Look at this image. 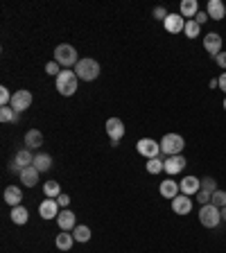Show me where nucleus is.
Segmentation results:
<instances>
[{
  "instance_id": "obj_10",
  "label": "nucleus",
  "mask_w": 226,
  "mask_h": 253,
  "mask_svg": "<svg viewBox=\"0 0 226 253\" xmlns=\"http://www.w3.org/2000/svg\"><path fill=\"white\" fill-rule=\"evenodd\" d=\"M203 47H206V52H208L210 57H217V54L222 52V36L215 34V32L206 34L203 36Z\"/></svg>"
},
{
  "instance_id": "obj_21",
  "label": "nucleus",
  "mask_w": 226,
  "mask_h": 253,
  "mask_svg": "<svg viewBox=\"0 0 226 253\" xmlns=\"http://www.w3.org/2000/svg\"><path fill=\"white\" fill-rule=\"evenodd\" d=\"M25 145L30 149H36L43 145V134L39 129H30L27 134H25Z\"/></svg>"
},
{
  "instance_id": "obj_32",
  "label": "nucleus",
  "mask_w": 226,
  "mask_h": 253,
  "mask_svg": "<svg viewBox=\"0 0 226 253\" xmlns=\"http://www.w3.org/2000/svg\"><path fill=\"white\" fill-rule=\"evenodd\" d=\"M202 190H203V192H208V194L217 192V181H215L213 177H206V179H202Z\"/></svg>"
},
{
  "instance_id": "obj_3",
  "label": "nucleus",
  "mask_w": 226,
  "mask_h": 253,
  "mask_svg": "<svg viewBox=\"0 0 226 253\" xmlns=\"http://www.w3.org/2000/svg\"><path fill=\"white\" fill-rule=\"evenodd\" d=\"M75 75L82 82H93L100 75V64L95 59H79V64L75 66Z\"/></svg>"
},
{
  "instance_id": "obj_7",
  "label": "nucleus",
  "mask_w": 226,
  "mask_h": 253,
  "mask_svg": "<svg viewBox=\"0 0 226 253\" xmlns=\"http://www.w3.org/2000/svg\"><path fill=\"white\" fill-rule=\"evenodd\" d=\"M14 109L16 113H21V111H25V109H30L32 106V93L30 91H16L14 93V97H12V104H9Z\"/></svg>"
},
{
  "instance_id": "obj_35",
  "label": "nucleus",
  "mask_w": 226,
  "mask_h": 253,
  "mask_svg": "<svg viewBox=\"0 0 226 253\" xmlns=\"http://www.w3.org/2000/svg\"><path fill=\"white\" fill-rule=\"evenodd\" d=\"M167 16H170V14L165 12V7H156L154 9V18H158V21H165Z\"/></svg>"
},
{
  "instance_id": "obj_22",
  "label": "nucleus",
  "mask_w": 226,
  "mask_h": 253,
  "mask_svg": "<svg viewBox=\"0 0 226 253\" xmlns=\"http://www.w3.org/2000/svg\"><path fill=\"white\" fill-rule=\"evenodd\" d=\"M72 244H75V237H72L68 230H61L59 235H57V249H59V251H70Z\"/></svg>"
},
{
  "instance_id": "obj_40",
  "label": "nucleus",
  "mask_w": 226,
  "mask_h": 253,
  "mask_svg": "<svg viewBox=\"0 0 226 253\" xmlns=\"http://www.w3.org/2000/svg\"><path fill=\"white\" fill-rule=\"evenodd\" d=\"M220 210H222V222H226V206L220 208Z\"/></svg>"
},
{
  "instance_id": "obj_18",
  "label": "nucleus",
  "mask_w": 226,
  "mask_h": 253,
  "mask_svg": "<svg viewBox=\"0 0 226 253\" xmlns=\"http://www.w3.org/2000/svg\"><path fill=\"white\" fill-rule=\"evenodd\" d=\"M179 9H181V16H183L185 21H192V18L199 14V2H197V0H183Z\"/></svg>"
},
{
  "instance_id": "obj_19",
  "label": "nucleus",
  "mask_w": 226,
  "mask_h": 253,
  "mask_svg": "<svg viewBox=\"0 0 226 253\" xmlns=\"http://www.w3.org/2000/svg\"><path fill=\"white\" fill-rule=\"evenodd\" d=\"M39 174H41V172L36 170L34 165H32V167H25V170L21 172V181H23V185H27V188H34L36 183H39Z\"/></svg>"
},
{
  "instance_id": "obj_23",
  "label": "nucleus",
  "mask_w": 226,
  "mask_h": 253,
  "mask_svg": "<svg viewBox=\"0 0 226 253\" xmlns=\"http://www.w3.org/2000/svg\"><path fill=\"white\" fill-rule=\"evenodd\" d=\"M12 222L14 224H18V226H23V224H27V217H30V212H27V208L25 206H16V208H12Z\"/></svg>"
},
{
  "instance_id": "obj_9",
  "label": "nucleus",
  "mask_w": 226,
  "mask_h": 253,
  "mask_svg": "<svg viewBox=\"0 0 226 253\" xmlns=\"http://www.w3.org/2000/svg\"><path fill=\"white\" fill-rule=\"evenodd\" d=\"M163 25H165V30L170 32V34H179V32L185 30V18L181 16V14H170V16L163 21Z\"/></svg>"
},
{
  "instance_id": "obj_17",
  "label": "nucleus",
  "mask_w": 226,
  "mask_h": 253,
  "mask_svg": "<svg viewBox=\"0 0 226 253\" xmlns=\"http://www.w3.org/2000/svg\"><path fill=\"white\" fill-rule=\"evenodd\" d=\"M185 167V159L179 154V156H167L165 161V172L170 174V177H174V174H179V172H183Z\"/></svg>"
},
{
  "instance_id": "obj_12",
  "label": "nucleus",
  "mask_w": 226,
  "mask_h": 253,
  "mask_svg": "<svg viewBox=\"0 0 226 253\" xmlns=\"http://www.w3.org/2000/svg\"><path fill=\"white\" fill-rule=\"evenodd\" d=\"M206 14L213 21H224L226 16V5L222 0H208V7H206Z\"/></svg>"
},
{
  "instance_id": "obj_33",
  "label": "nucleus",
  "mask_w": 226,
  "mask_h": 253,
  "mask_svg": "<svg viewBox=\"0 0 226 253\" xmlns=\"http://www.w3.org/2000/svg\"><path fill=\"white\" fill-rule=\"evenodd\" d=\"M45 72H48V75H54V77H59V64H57V61H48V64H45Z\"/></svg>"
},
{
  "instance_id": "obj_38",
  "label": "nucleus",
  "mask_w": 226,
  "mask_h": 253,
  "mask_svg": "<svg viewBox=\"0 0 226 253\" xmlns=\"http://www.w3.org/2000/svg\"><path fill=\"white\" fill-rule=\"evenodd\" d=\"M195 21H197V23H199V25H203V23H206V21H208V14H206V12H199V14H197V16H195Z\"/></svg>"
},
{
  "instance_id": "obj_5",
  "label": "nucleus",
  "mask_w": 226,
  "mask_h": 253,
  "mask_svg": "<svg viewBox=\"0 0 226 253\" xmlns=\"http://www.w3.org/2000/svg\"><path fill=\"white\" fill-rule=\"evenodd\" d=\"M199 222H202L206 229H217L222 222V210L217 206H213V204H206V206H202V210H199Z\"/></svg>"
},
{
  "instance_id": "obj_4",
  "label": "nucleus",
  "mask_w": 226,
  "mask_h": 253,
  "mask_svg": "<svg viewBox=\"0 0 226 253\" xmlns=\"http://www.w3.org/2000/svg\"><path fill=\"white\" fill-rule=\"evenodd\" d=\"M185 147V140L179 134H165L161 140V154L165 156H179Z\"/></svg>"
},
{
  "instance_id": "obj_16",
  "label": "nucleus",
  "mask_w": 226,
  "mask_h": 253,
  "mask_svg": "<svg viewBox=\"0 0 226 253\" xmlns=\"http://www.w3.org/2000/svg\"><path fill=\"white\" fill-rule=\"evenodd\" d=\"M158 192H161L165 199H174V197H179V192H181V185H179L174 179H165V181H161Z\"/></svg>"
},
{
  "instance_id": "obj_41",
  "label": "nucleus",
  "mask_w": 226,
  "mask_h": 253,
  "mask_svg": "<svg viewBox=\"0 0 226 253\" xmlns=\"http://www.w3.org/2000/svg\"><path fill=\"white\" fill-rule=\"evenodd\" d=\"M224 109H226V100H224Z\"/></svg>"
},
{
  "instance_id": "obj_8",
  "label": "nucleus",
  "mask_w": 226,
  "mask_h": 253,
  "mask_svg": "<svg viewBox=\"0 0 226 253\" xmlns=\"http://www.w3.org/2000/svg\"><path fill=\"white\" fill-rule=\"evenodd\" d=\"M107 134L111 138V145H118V140L125 136V124L120 118H109L107 120Z\"/></svg>"
},
{
  "instance_id": "obj_15",
  "label": "nucleus",
  "mask_w": 226,
  "mask_h": 253,
  "mask_svg": "<svg viewBox=\"0 0 226 253\" xmlns=\"http://www.w3.org/2000/svg\"><path fill=\"white\" fill-rule=\"evenodd\" d=\"M179 185H181V194H188V197H192V194H197L199 190H202V179L185 177L183 181L179 183Z\"/></svg>"
},
{
  "instance_id": "obj_37",
  "label": "nucleus",
  "mask_w": 226,
  "mask_h": 253,
  "mask_svg": "<svg viewBox=\"0 0 226 253\" xmlns=\"http://www.w3.org/2000/svg\"><path fill=\"white\" fill-rule=\"evenodd\" d=\"M215 61H217L220 68H224V70H226V52H220L217 57H215Z\"/></svg>"
},
{
  "instance_id": "obj_11",
  "label": "nucleus",
  "mask_w": 226,
  "mask_h": 253,
  "mask_svg": "<svg viewBox=\"0 0 226 253\" xmlns=\"http://www.w3.org/2000/svg\"><path fill=\"white\" fill-rule=\"evenodd\" d=\"M172 210L177 212V215H188V212L192 210V199L188 197V194H179V197H174Z\"/></svg>"
},
{
  "instance_id": "obj_2",
  "label": "nucleus",
  "mask_w": 226,
  "mask_h": 253,
  "mask_svg": "<svg viewBox=\"0 0 226 253\" xmlns=\"http://www.w3.org/2000/svg\"><path fill=\"white\" fill-rule=\"evenodd\" d=\"M54 61H57L59 66H64L66 70H70V68H75V66L79 64L77 50H75L72 46H68V43L57 46V50H54Z\"/></svg>"
},
{
  "instance_id": "obj_36",
  "label": "nucleus",
  "mask_w": 226,
  "mask_h": 253,
  "mask_svg": "<svg viewBox=\"0 0 226 253\" xmlns=\"http://www.w3.org/2000/svg\"><path fill=\"white\" fill-rule=\"evenodd\" d=\"M57 204H59V206H64V208H68V204H70V197H68V194H59V197H57Z\"/></svg>"
},
{
  "instance_id": "obj_28",
  "label": "nucleus",
  "mask_w": 226,
  "mask_h": 253,
  "mask_svg": "<svg viewBox=\"0 0 226 253\" xmlns=\"http://www.w3.org/2000/svg\"><path fill=\"white\" fill-rule=\"evenodd\" d=\"M199 30H202V25L197 23L195 18H192V21H185V30H183V34L188 36V39H195V36H199Z\"/></svg>"
},
{
  "instance_id": "obj_29",
  "label": "nucleus",
  "mask_w": 226,
  "mask_h": 253,
  "mask_svg": "<svg viewBox=\"0 0 226 253\" xmlns=\"http://www.w3.org/2000/svg\"><path fill=\"white\" fill-rule=\"evenodd\" d=\"M72 237L77 242H89L90 240V229L89 226H77V229L72 230Z\"/></svg>"
},
{
  "instance_id": "obj_25",
  "label": "nucleus",
  "mask_w": 226,
  "mask_h": 253,
  "mask_svg": "<svg viewBox=\"0 0 226 253\" xmlns=\"http://www.w3.org/2000/svg\"><path fill=\"white\" fill-rule=\"evenodd\" d=\"M50 165H52V159H50L48 154H36L34 156V167L39 172H48Z\"/></svg>"
},
{
  "instance_id": "obj_24",
  "label": "nucleus",
  "mask_w": 226,
  "mask_h": 253,
  "mask_svg": "<svg viewBox=\"0 0 226 253\" xmlns=\"http://www.w3.org/2000/svg\"><path fill=\"white\" fill-rule=\"evenodd\" d=\"M14 163H16L21 170H25V167H32V165H34V159H32V154L27 152V149H21V152L16 154Z\"/></svg>"
},
{
  "instance_id": "obj_27",
  "label": "nucleus",
  "mask_w": 226,
  "mask_h": 253,
  "mask_svg": "<svg viewBox=\"0 0 226 253\" xmlns=\"http://www.w3.org/2000/svg\"><path fill=\"white\" fill-rule=\"evenodd\" d=\"M43 192L48 194V199H57L61 194V188L57 181H45V185H43Z\"/></svg>"
},
{
  "instance_id": "obj_14",
  "label": "nucleus",
  "mask_w": 226,
  "mask_h": 253,
  "mask_svg": "<svg viewBox=\"0 0 226 253\" xmlns=\"http://www.w3.org/2000/svg\"><path fill=\"white\" fill-rule=\"evenodd\" d=\"M57 224H59V229L61 230H75L77 229V217L72 215L68 208L66 210H61L59 212V217H57Z\"/></svg>"
},
{
  "instance_id": "obj_20",
  "label": "nucleus",
  "mask_w": 226,
  "mask_h": 253,
  "mask_svg": "<svg viewBox=\"0 0 226 253\" xmlns=\"http://www.w3.org/2000/svg\"><path fill=\"white\" fill-rule=\"evenodd\" d=\"M5 201L12 208L21 206V201H23V192H21V188H18V185H9V188L5 190Z\"/></svg>"
},
{
  "instance_id": "obj_30",
  "label": "nucleus",
  "mask_w": 226,
  "mask_h": 253,
  "mask_svg": "<svg viewBox=\"0 0 226 253\" xmlns=\"http://www.w3.org/2000/svg\"><path fill=\"white\" fill-rule=\"evenodd\" d=\"M16 120V111L12 106H0V122H12Z\"/></svg>"
},
{
  "instance_id": "obj_31",
  "label": "nucleus",
  "mask_w": 226,
  "mask_h": 253,
  "mask_svg": "<svg viewBox=\"0 0 226 253\" xmlns=\"http://www.w3.org/2000/svg\"><path fill=\"white\" fill-rule=\"evenodd\" d=\"M210 204L217 208H224L226 206V192L224 190H217V192H213V197H210Z\"/></svg>"
},
{
  "instance_id": "obj_39",
  "label": "nucleus",
  "mask_w": 226,
  "mask_h": 253,
  "mask_svg": "<svg viewBox=\"0 0 226 253\" xmlns=\"http://www.w3.org/2000/svg\"><path fill=\"white\" fill-rule=\"evenodd\" d=\"M220 89L226 93V72H222V75H220Z\"/></svg>"
},
{
  "instance_id": "obj_34",
  "label": "nucleus",
  "mask_w": 226,
  "mask_h": 253,
  "mask_svg": "<svg viewBox=\"0 0 226 253\" xmlns=\"http://www.w3.org/2000/svg\"><path fill=\"white\" fill-rule=\"evenodd\" d=\"M210 197H213V194L203 192V190H199V192H197V201H199L202 206H206V204H210Z\"/></svg>"
},
{
  "instance_id": "obj_6",
  "label": "nucleus",
  "mask_w": 226,
  "mask_h": 253,
  "mask_svg": "<svg viewBox=\"0 0 226 253\" xmlns=\"http://www.w3.org/2000/svg\"><path fill=\"white\" fill-rule=\"evenodd\" d=\"M136 149L145 159H156V156L161 154V142L152 140V138H140V140L136 142Z\"/></svg>"
},
{
  "instance_id": "obj_26",
  "label": "nucleus",
  "mask_w": 226,
  "mask_h": 253,
  "mask_svg": "<svg viewBox=\"0 0 226 253\" xmlns=\"http://www.w3.org/2000/svg\"><path fill=\"white\" fill-rule=\"evenodd\" d=\"M145 167H147L149 174H158V172H165V161H161L156 156V159H149Z\"/></svg>"
},
{
  "instance_id": "obj_1",
  "label": "nucleus",
  "mask_w": 226,
  "mask_h": 253,
  "mask_svg": "<svg viewBox=\"0 0 226 253\" xmlns=\"http://www.w3.org/2000/svg\"><path fill=\"white\" fill-rule=\"evenodd\" d=\"M77 82H79V77L75 75V70H61L59 77L54 79V86H57V91H59L61 95L70 97V95H75V91H77Z\"/></svg>"
},
{
  "instance_id": "obj_13",
  "label": "nucleus",
  "mask_w": 226,
  "mask_h": 253,
  "mask_svg": "<svg viewBox=\"0 0 226 253\" xmlns=\"http://www.w3.org/2000/svg\"><path fill=\"white\" fill-rule=\"evenodd\" d=\"M39 215H41L43 219H52V217H59V204H57V199H45L39 206Z\"/></svg>"
}]
</instances>
